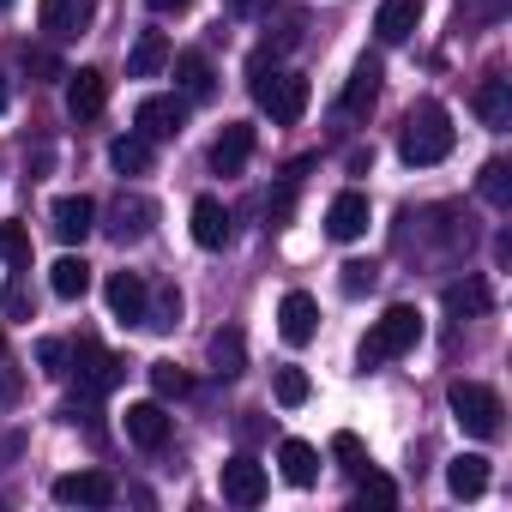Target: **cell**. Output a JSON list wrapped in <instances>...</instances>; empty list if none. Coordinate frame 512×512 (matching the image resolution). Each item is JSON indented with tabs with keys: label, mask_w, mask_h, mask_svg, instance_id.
<instances>
[{
	"label": "cell",
	"mask_w": 512,
	"mask_h": 512,
	"mask_svg": "<svg viewBox=\"0 0 512 512\" xmlns=\"http://www.w3.org/2000/svg\"><path fill=\"white\" fill-rule=\"evenodd\" d=\"M67 374H73L91 398H103V392H115V386H121L127 362H121L115 350H103L97 338H79V344H67Z\"/></svg>",
	"instance_id": "5b68a950"
},
{
	"label": "cell",
	"mask_w": 512,
	"mask_h": 512,
	"mask_svg": "<svg viewBox=\"0 0 512 512\" xmlns=\"http://www.w3.org/2000/svg\"><path fill=\"white\" fill-rule=\"evenodd\" d=\"M416 344H422V314H416L410 302H392V308L374 320V332L362 338V368L398 362V356H410Z\"/></svg>",
	"instance_id": "3957f363"
},
{
	"label": "cell",
	"mask_w": 512,
	"mask_h": 512,
	"mask_svg": "<svg viewBox=\"0 0 512 512\" xmlns=\"http://www.w3.org/2000/svg\"><path fill=\"white\" fill-rule=\"evenodd\" d=\"M121 428H127V440L139 446V452H163L169 446V410H163V398H139V404H127V416H121Z\"/></svg>",
	"instance_id": "8992f818"
},
{
	"label": "cell",
	"mask_w": 512,
	"mask_h": 512,
	"mask_svg": "<svg viewBox=\"0 0 512 512\" xmlns=\"http://www.w3.org/2000/svg\"><path fill=\"white\" fill-rule=\"evenodd\" d=\"M247 157H253V127H247V121H223V133H217V145H211V169H217V175H241Z\"/></svg>",
	"instance_id": "e0dca14e"
},
{
	"label": "cell",
	"mask_w": 512,
	"mask_h": 512,
	"mask_svg": "<svg viewBox=\"0 0 512 512\" xmlns=\"http://www.w3.org/2000/svg\"><path fill=\"white\" fill-rule=\"evenodd\" d=\"M7 7H13V0H0V13H7Z\"/></svg>",
	"instance_id": "681fc988"
},
{
	"label": "cell",
	"mask_w": 512,
	"mask_h": 512,
	"mask_svg": "<svg viewBox=\"0 0 512 512\" xmlns=\"http://www.w3.org/2000/svg\"><path fill=\"white\" fill-rule=\"evenodd\" d=\"M380 79H386V73H380V55H362V61L350 67V85H344L338 109H344L350 121H362V115H368V109L380 103Z\"/></svg>",
	"instance_id": "7c38bea8"
},
{
	"label": "cell",
	"mask_w": 512,
	"mask_h": 512,
	"mask_svg": "<svg viewBox=\"0 0 512 512\" xmlns=\"http://www.w3.org/2000/svg\"><path fill=\"white\" fill-rule=\"evenodd\" d=\"M0 260H7V266H31V229L25 223H0Z\"/></svg>",
	"instance_id": "e575fe53"
},
{
	"label": "cell",
	"mask_w": 512,
	"mask_h": 512,
	"mask_svg": "<svg viewBox=\"0 0 512 512\" xmlns=\"http://www.w3.org/2000/svg\"><path fill=\"white\" fill-rule=\"evenodd\" d=\"M488 302H494V296H488V284H482V278L446 284V314H458V320H464V314H488Z\"/></svg>",
	"instance_id": "f546056e"
},
{
	"label": "cell",
	"mask_w": 512,
	"mask_h": 512,
	"mask_svg": "<svg viewBox=\"0 0 512 512\" xmlns=\"http://www.w3.org/2000/svg\"><path fill=\"white\" fill-rule=\"evenodd\" d=\"M103 103H109V73H103V67L67 73V115H73V121H97Z\"/></svg>",
	"instance_id": "8fae6325"
},
{
	"label": "cell",
	"mask_w": 512,
	"mask_h": 512,
	"mask_svg": "<svg viewBox=\"0 0 512 512\" xmlns=\"http://www.w3.org/2000/svg\"><path fill=\"white\" fill-rule=\"evenodd\" d=\"M452 145H458V133H452V115H446L440 103H416V109L404 115L398 157H404L410 169H434V163H446Z\"/></svg>",
	"instance_id": "7a4b0ae2"
},
{
	"label": "cell",
	"mask_w": 512,
	"mask_h": 512,
	"mask_svg": "<svg viewBox=\"0 0 512 512\" xmlns=\"http://www.w3.org/2000/svg\"><path fill=\"white\" fill-rule=\"evenodd\" d=\"M266 488H272V482H266V464H260V458L235 452V458L223 464V500H229V506H260Z\"/></svg>",
	"instance_id": "52a82bcc"
},
{
	"label": "cell",
	"mask_w": 512,
	"mask_h": 512,
	"mask_svg": "<svg viewBox=\"0 0 512 512\" xmlns=\"http://www.w3.org/2000/svg\"><path fill=\"white\" fill-rule=\"evenodd\" d=\"M272 392H278V404H284V410H296V404H308V392H314V386H308V374H302V368H278Z\"/></svg>",
	"instance_id": "8d00e7d4"
},
{
	"label": "cell",
	"mask_w": 512,
	"mask_h": 512,
	"mask_svg": "<svg viewBox=\"0 0 512 512\" xmlns=\"http://www.w3.org/2000/svg\"><path fill=\"white\" fill-rule=\"evenodd\" d=\"M139 326H151V332H175V326H181V296H175V290L145 296V320H139Z\"/></svg>",
	"instance_id": "1f68e13d"
},
{
	"label": "cell",
	"mask_w": 512,
	"mask_h": 512,
	"mask_svg": "<svg viewBox=\"0 0 512 512\" xmlns=\"http://www.w3.org/2000/svg\"><path fill=\"white\" fill-rule=\"evenodd\" d=\"M49 494L61 506H109L115 500V476L109 470H67V476H55Z\"/></svg>",
	"instance_id": "9c48e42d"
},
{
	"label": "cell",
	"mask_w": 512,
	"mask_h": 512,
	"mask_svg": "<svg viewBox=\"0 0 512 512\" xmlns=\"http://www.w3.org/2000/svg\"><path fill=\"white\" fill-rule=\"evenodd\" d=\"M416 25H422V0H380V13H374L380 43H410Z\"/></svg>",
	"instance_id": "ac0fdd59"
},
{
	"label": "cell",
	"mask_w": 512,
	"mask_h": 512,
	"mask_svg": "<svg viewBox=\"0 0 512 512\" xmlns=\"http://www.w3.org/2000/svg\"><path fill=\"white\" fill-rule=\"evenodd\" d=\"M278 464H284V482L290 488H314L320 482V452L308 440H284L278 446Z\"/></svg>",
	"instance_id": "cb8c5ba5"
},
{
	"label": "cell",
	"mask_w": 512,
	"mask_h": 512,
	"mask_svg": "<svg viewBox=\"0 0 512 512\" xmlns=\"http://www.w3.org/2000/svg\"><path fill=\"white\" fill-rule=\"evenodd\" d=\"M193 241L205 247V253H217V247H229V205L223 199H193Z\"/></svg>",
	"instance_id": "7402d4cb"
},
{
	"label": "cell",
	"mask_w": 512,
	"mask_h": 512,
	"mask_svg": "<svg viewBox=\"0 0 512 512\" xmlns=\"http://www.w3.org/2000/svg\"><path fill=\"white\" fill-rule=\"evenodd\" d=\"M175 61V91L187 97V103H205L211 91H217V73H211V61L199 55V49H187V55H169Z\"/></svg>",
	"instance_id": "d6986e66"
},
{
	"label": "cell",
	"mask_w": 512,
	"mask_h": 512,
	"mask_svg": "<svg viewBox=\"0 0 512 512\" xmlns=\"http://www.w3.org/2000/svg\"><path fill=\"white\" fill-rule=\"evenodd\" d=\"M151 392H157V398H187V392H193V374L175 368V362H151Z\"/></svg>",
	"instance_id": "836d02e7"
},
{
	"label": "cell",
	"mask_w": 512,
	"mask_h": 512,
	"mask_svg": "<svg viewBox=\"0 0 512 512\" xmlns=\"http://www.w3.org/2000/svg\"><path fill=\"white\" fill-rule=\"evenodd\" d=\"M181 127H187V97H145L133 109V133H145L151 145L157 139H175Z\"/></svg>",
	"instance_id": "ba28073f"
},
{
	"label": "cell",
	"mask_w": 512,
	"mask_h": 512,
	"mask_svg": "<svg viewBox=\"0 0 512 512\" xmlns=\"http://www.w3.org/2000/svg\"><path fill=\"white\" fill-rule=\"evenodd\" d=\"M476 115H482V127L506 133V127H512V79L488 73V79L476 85Z\"/></svg>",
	"instance_id": "ffe728a7"
},
{
	"label": "cell",
	"mask_w": 512,
	"mask_h": 512,
	"mask_svg": "<svg viewBox=\"0 0 512 512\" xmlns=\"http://www.w3.org/2000/svg\"><path fill=\"white\" fill-rule=\"evenodd\" d=\"M151 223H157V205H151L145 193H121V199L109 205V235H115L121 247H127V241H145Z\"/></svg>",
	"instance_id": "4fadbf2b"
},
{
	"label": "cell",
	"mask_w": 512,
	"mask_h": 512,
	"mask_svg": "<svg viewBox=\"0 0 512 512\" xmlns=\"http://www.w3.org/2000/svg\"><path fill=\"white\" fill-rule=\"evenodd\" d=\"M0 356H7V326H0Z\"/></svg>",
	"instance_id": "c3c4849f"
},
{
	"label": "cell",
	"mask_w": 512,
	"mask_h": 512,
	"mask_svg": "<svg viewBox=\"0 0 512 512\" xmlns=\"http://www.w3.org/2000/svg\"><path fill=\"white\" fill-rule=\"evenodd\" d=\"M25 67H31V73H43V79H67V73H61V61H55L49 49H25Z\"/></svg>",
	"instance_id": "60d3db41"
},
{
	"label": "cell",
	"mask_w": 512,
	"mask_h": 512,
	"mask_svg": "<svg viewBox=\"0 0 512 512\" xmlns=\"http://www.w3.org/2000/svg\"><path fill=\"white\" fill-rule=\"evenodd\" d=\"M37 368L61 380V374H67V344H61V338H43V344H37Z\"/></svg>",
	"instance_id": "ab89813d"
},
{
	"label": "cell",
	"mask_w": 512,
	"mask_h": 512,
	"mask_svg": "<svg viewBox=\"0 0 512 512\" xmlns=\"http://www.w3.org/2000/svg\"><path fill=\"white\" fill-rule=\"evenodd\" d=\"M266 7H272V0H229L235 19H253V13H266Z\"/></svg>",
	"instance_id": "ee69618b"
},
{
	"label": "cell",
	"mask_w": 512,
	"mask_h": 512,
	"mask_svg": "<svg viewBox=\"0 0 512 512\" xmlns=\"http://www.w3.org/2000/svg\"><path fill=\"white\" fill-rule=\"evenodd\" d=\"M37 19H43V31H49L55 43H73V37H85V31H91L97 0H43Z\"/></svg>",
	"instance_id": "30bf717a"
},
{
	"label": "cell",
	"mask_w": 512,
	"mask_h": 512,
	"mask_svg": "<svg viewBox=\"0 0 512 512\" xmlns=\"http://www.w3.org/2000/svg\"><path fill=\"white\" fill-rule=\"evenodd\" d=\"M278 332H284V344H314V332H320V308H314V296L308 290H290L284 302H278Z\"/></svg>",
	"instance_id": "2e32d148"
},
{
	"label": "cell",
	"mask_w": 512,
	"mask_h": 512,
	"mask_svg": "<svg viewBox=\"0 0 512 512\" xmlns=\"http://www.w3.org/2000/svg\"><path fill=\"white\" fill-rule=\"evenodd\" d=\"M13 103V91H7V73H0V109H7Z\"/></svg>",
	"instance_id": "7dc6e473"
},
{
	"label": "cell",
	"mask_w": 512,
	"mask_h": 512,
	"mask_svg": "<svg viewBox=\"0 0 512 512\" xmlns=\"http://www.w3.org/2000/svg\"><path fill=\"white\" fill-rule=\"evenodd\" d=\"M19 398V374L13 368H0V404H13Z\"/></svg>",
	"instance_id": "f6af8a7d"
},
{
	"label": "cell",
	"mask_w": 512,
	"mask_h": 512,
	"mask_svg": "<svg viewBox=\"0 0 512 512\" xmlns=\"http://www.w3.org/2000/svg\"><path fill=\"white\" fill-rule=\"evenodd\" d=\"M247 85H253V103H260L278 127H296V121L308 115V97H314L302 73H278V49H253Z\"/></svg>",
	"instance_id": "6da1fadb"
},
{
	"label": "cell",
	"mask_w": 512,
	"mask_h": 512,
	"mask_svg": "<svg viewBox=\"0 0 512 512\" xmlns=\"http://www.w3.org/2000/svg\"><path fill=\"white\" fill-rule=\"evenodd\" d=\"M61 416H67V422H85V428L97 434V404H91V392H85V404H79V398H73V404H61Z\"/></svg>",
	"instance_id": "b9f144b4"
},
{
	"label": "cell",
	"mask_w": 512,
	"mask_h": 512,
	"mask_svg": "<svg viewBox=\"0 0 512 512\" xmlns=\"http://www.w3.org/2000/svg\"><path fill=\"white\" fill-rule=\"evenodd\" d=\"M464 25H500L506 19V0H458Z\"/></svg>",
	"instance_id": "f35d334b"
},
{
	"label": "cell",
	"mask_w": 512,
	"mask_h": 512,
	"mask_svg": "<svg viewBox=\"0 0 512 512\" xmlns=\"http://www.w3.org/2000/svg\"><path fill=\"white\" fill-rule=\"evenodd\" d=\"M308 163H314V157L290 163V175H284V181H278V193L266 199V229H290V211H296V193H302V175H308Z\"/></svg>",
	"instance_id": "484cf974"
},
{
	"label": "cell",
	"mask_w": 512,
	"mask_h": 512,
	"mask_svg": "<svg viewBox=\"0 0 512 512\" xmlns=\"http://www.w3.org/2000/svg\"><path fill=\"white\" fill-rule=\"evenodd\" d=\"M49 290H55L61 302H79V296L91 290V266L79 260V253H61V260L49 266Z\"/></svg>",
	"instance_id": "83f0119b"
},
{
	"label": "cell",
	"mask_w": 512,
	"mask_h": 512,
	"mask_svg": "<svg viewBox=\"0 0 512 512\" xmlns=\"http://www.w3.org/2000/svg\"><path fill=\"white\" fill-rule=\"evenodd\" d=\"M356 500H362V506H368V500H374V506H398V482L362 464V470H356Z\"/></svg>",
	"instance_id": "d6a6232c"
},
{
	"label": "cell",
	"mask_w": 512,
	"mask_h": 512,
	"mask_svg": "<svg viewBox=\"0 0 512 512\" xmlns=\"http://www.w3.org/2000/svg\"><path fill=\"white\" fill-rule=\"evenodd\" d=\"M446 488H452L458 500H476V494L488 488V458H482V452H458V458L446 464Z\"/></svg>",
	"instance_id": "d4e9b609"
},
{
	"label": "cell",
	"mask_w": 512,
	"mask_h": 512,
	"mask_svg": "<svg viewBox=\"0 0 512 512\" xmlns=\"http://www.w3.org/2000/svg\"><path fill=\"white\" fill-rule=\"evenodd\" d=\"M7 314H19V320L31 314V290L25 284H7Z\"/></svg>",
	"instance_id": "7bdbcfd3"
},
{
	"label": "cell",
	"mask_w": 512,
	"mask_h": 512,
	"mask_svg": "<svg viewBox=\"0 0 512 512\" xmlns=\"http://www.w3.org/2000/svg\"><path fill=\"white\" fill-rule=\"evenodd\" d=\"M332 458H338V464H344V470L356 476V470L368 464V446H362V440H356V434L344 428V434H332Z\"/></svg>",
	"instance_id": "74e56055"
},
{
	"label": "cell",
	"mask_w": 512,
	"mask_h": 512,
	"mask_svg": "<svg viewBox=\"0 0 512 512\" xmlns=\"http://www.w3.org/2000/svg\"><path fill=\"white\" fill-rule=\"evenodd\" d=\"M169 67V37L163 31H139L133 55H127V79H157Z\"/></svg>",
	"instance_id": "603a6c76"
},
{
	"label": "cell",
	"mask_w": 512,
	"mask_h": 512,
	"mask_svg": "<svg viewBox=\"0 0 512 512\" xmlns=\"http://www.w3.org/2000/svg\"><path fill=\"white\" fill-rule=\"evenodd\" d=\"M55 235L61 241H85L91 229H97V199H85V193H67V199H55Z\"/></svg>",
	"instance_id": "44dd1931"
},
{
	"label": "cell",
	"mask_w": 512,
	"mask_h": 512,
	"mask_svg": "<svg viewBox=\"0 0 512 512\" xmlns=\"http://www.w3.org/2000/svg\"><path fill=\"white\" fill-rule=\"evenodd\" d=\"M338 272H344V278H338V290H344V296H368V290L380 284V266H374V260H344Z\"/></svg>",
	"instance_id": "d590c367"
},
{
	"label": "cell",
	"mask_w": 512,
	"mask_h": 512,
	"mask_svg": "<svg viewBox=\"0 0 512 512\" xmlns=\"http://www.w3.org/2000/svg\"><path fill=\"white\" fill-rule=\"evenodd\" d=\"M446 404H452V422H458L470 440H494V434H500L506 404H500L494 386H482V380H458V386L446 392Z\"/></svg>",
	"instance_id": "277c9868"
},
{
	"label": "cell",
	"mask_w": 512,
	"mask_h": 512,
	"mask_svg": "<svg viewBox=\"0 0 512 512\" xmlns=\"http://www.w3.org/2000/svg\"><path fill=\"white\" fill-rule=\"evenodd\" d=\"M145 7H151V13H163V19H169V13H187V7H193V0H145Z\"/></svg>",
	"instance_id": "bcb514c9"
},
{
	"label": "cell",
	"mask_w": 512,
	"mask_h": 512,
	"mask_svg": "<svg viewBox=\"0 0 512 512\" xmlns=\"http://www.w3.org/2000/svg\"><path fill=\"white\" fill-rule=\"evenodd\" d=\"M109 163H115L121 175H145V169H151V139H145V133H121V139L109 145Z\"/></svg>",
	"instance_id": "f1b7e54d"
},
{
	"label": "cell",
	"mask_w": 512,
	"mask_h": 512,
	"mask_svg": "<svg viewBox=\"0 0 512 512\" xmlns=\"http://www.w3.org/2000/svg\"><path fill=\"white\" fill-rule=\"evenodd\" d=\"M241 368H247V338H241L235 326L211 332V374H217V380H235Z\"/></svg>",
	"instance_id": "4316f807"
},
{
	"label": "cell",
	"mask_w": 512,
	"mask_h": 512,
	"mask_svg": "<svg viewBox=\"0 0 512 512\" xmlns=\"http://www.w3.org/2000/svg\"><path fill=\"white\" fill-rule=\"evenodd\" d=\"M368 223H374V211H368V193H356V187L326 205V235H332V241H362Z\"/></svg>",
	"instance_id": "5bb4252c"
},
{
	"label": "cell",
	"mask_w": 512,
	"mask_h": 512,
	"mask_svg": "<svg viewBox=\"0 0 512 512\" xmlns=\"http://www.w3.org/2000/svg\"><path fill=\"white\" fill-rule=\"evenodd\" d=\"M145 296H151V284L139 272H109V284H103V302H109V314L121 326H139L145 320Z\"/></svg>",
	"instance_id": "9a60e30c"
},
{
	"label": "cell",
	"mask_w": 512,
	"mask_h": 512,
	"mask_svg": "<svg viewBox=\"0 0 512 512\" xmlns=\"http://www.w3.org/2000/svg\"><path fill=\"white\" fill-rule=\"evenodd\" d=\"M476 193H482L488 205H500V211H506V205H512V169H506L500 157H494V163H482V175H476Z\"/></svg>",
	"instance_id": "4dcf8cb0"
}]
</instances>
